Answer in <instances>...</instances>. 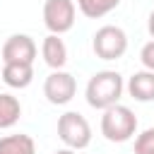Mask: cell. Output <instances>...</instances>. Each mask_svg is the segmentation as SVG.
Returning <instances> with one entry per match:
<instances>
[{
  "label": "cell",
  "instance_id": "cell-15",
  "mask_svg": "<svg viewBox=\"0 0 154 154\" xmlns=\"http://www.w3.org/2000/svg\"><path fill=\"white\" fill-rule=\"evenodd\" d=\"M140 60H142L144 70L154 72V38H152V41H147V43L142 46V51H140Z\"/></svg>",
  "mask_w": 154,
  "mask_h": 154
},
{
  "label": "cell",
  "instance_id": "cell-4",
  "mask_svg": "<svg viewBox=\"0 0 154 154\" xmlns=\"http://www.w3.org/2000/svg\"><path fill=\"white\" fill-rule=\"evenodd\" d=\"M91 51L101 60H118L128 51V34L116 24L99 26L91 36Z\"/></svg>",
  "mask_w": 154,
  "mask_h": 154
},
{
  "label": "cell",
  "instance_id": "cell-14",
  "mask_svg": "<svg viewBox=\"0 0 154 154\" xmlns=\"http://www.w3.org/2000/svg\"><path fill=\"white\" fill-rule=\"evenodd\" d=\"M135 154H154V128H147L135 137Z\"/></svg>",
  "mask_w": 154,
  "mask_h": 154
},
{
  "label": "cell",
  "instance_id": "cell-5",
  "mask_svg": "<svg viewBox=\"0 0 154 154\" xmlns=\"http://www.w3.org/2000/svg\"><path fill=\"white\" fill-rule=\"evenodd\" d=\"M77 5L75 0H46L43 2V24L51 34L63 36L75 26Z\"/></svg>",
  "mask_w": 154,
  "mask_h": 154
},
{
  "label": "cell",
  "instance_id": "cell-12",
  "mask_svg": "<svg viewBox=\"0 0 154 154\" xmlns=\"http://www.w3.org/2000/svg\"><path fill=\"white\" fill-rule=\"evenodd\" d=\"M22 116V103L12 94H0V130L12 128Z\"/></svg>",
  "mask_w": 154,
  "mask_h": 154
},
{
  "label": "cell",
  "instance_id": "cell-16",
  "mask_svg": "<svg viewBox=\"0 0 154 154\" xmlns=\"http://www.w3.org/2000/svg\"><path fill=\"white\" fill-rule=\"evenodd\" d=\"M147 31H149V36L154 38V10H152L149 17H147Z\"/></svg>",
  "mask_w": 154,
  "mask_h": 154
},
{
  "label": "cell",
  "instance_id": "cell-10",
  "mask_svg": "<svg viewBox=\"0 0 154 154\" xmlns=\"http://www.w3.org/2000/svg\"><path fill=\"white\" fill-rule=\"evenodd\" d=\"M0 79L12 89H26L34 82V65L26 63H5L0 70Z\"/></svg>",
  "mask_w": 154,
  "mask_h": 154
},
{
  "label": "cell",
  "instance_id": "cell-3",
  "mask_svg": "<svg viewBox=\"0 0 154 154\" xmlns=\"http://www.w3.org/2000/svg\"><path fill=\"white\" fill-rule=\"evenodd\" d=\"M58 137L67 149H84L91 142V125L77 111H65L58 118Z\"/></svg>",
  "mask_w": 154,
  "mask_h": 154
},
{
  "label": "cell",
  "instance_id": "cell-8",
  "mask_svg": "<svg viewBox=\"0 0 154 154\" xmlns=\"http://www.w3.org/2000/svg\"><path fill=\"white\" fill-rule=\"evenodd\" d=\"M128 94L135 99V101H142V103H149L154 101V72L149 70H137L128 77V84H125Z\"/></svg>",
  "mask_w": 154,
  "mask_h": 154
},
{
  "label": "cell",
  "instance_id": "cell-6",
  "mask_svg": "<svg viewBox=\"0 0 154 154\" xmlns=\"http://www.w3.org/2000/svg\"><path fill=\"white\" fill-rule=\"evenodd\" d=\"M77 94V79L65 70H53L43 82V96L53 106H65Z\"/></svg>",
  "mask_w": 154,
  "mask_h": 154
},
{
  "label": "cell",
  "instance_id": "cell-13",
  "mask_svg": "<svg viewBox=\"0 0 154 154\" xmlns=\"http://www.w3.org/2000/svg\"><path fill=\"white\" fill-rule=\"evenodd\" d=\"M118 5L120 0H77V7L87 19H101L108 12H113Z\"/></svg>",
  "mask_w": 154,
  "mask_h": 154
},
{
  "label": "cell",
  "instance_id": "cell-17",
  "mask_svg": "<svg viewBox=\"0 0 154 154\" xmlns=\"http://www.w3.org/2000/svg\"><path fill=\"white\" fill-rule=\"evenodd\" d=\"M53 154H75V149H67V147H65V149H55Z\"/></svg>",
  "mask_w": 154,
  "mask_h": 154
},
{
  "label": "cell",
  "instance_id": "cell-1",
  "mask_svg": "<svg viewBox=\"0 0 154 154\" xmlns=\"http://www.w3.org/2000/svg\"><path fill=\"white\" fill-rule=\"evenodd\" d=\"M125 91V82L120 77V72L116 70H99L89 77L87 87H84V99L91 108L106 111L111 106H116L120 101Z\"/></svg>",
  "mask_w": 154,
  "mask_h": 154
},
{
  "label": "cell",
  "instance_id": "cell-2",
  "mask_svg": "<svg viewBox=\"0 0 154 154\" xmlns=\"http://www.w3.org/2000/svg\"><path fill=\"white\" fill-rule=\"evenodd\" d=\"M101 135L108 142H116V144L132 140L137 135V116L123 103L106 108L103 116H101Z\"/></svg>",
  "mask_w": 154,
  "mask_h": 154
},
{
  "label": "cell",
  "instance_id": "cell-9",
  "mask_svg": "<svg viewBox=\"0 0 154 154\" xmlns=\"http://www.w3.org/2000/svg\"><path fill=\"white\" fill-rule=\"evenodd\" d=\"M41 58L43 63L51 67V70H63L65 63H67V46L60 36L55 34H48L41 43Z\"/></svg>",
  "mask_w": 154,
  "mask_h": 154
},
{
  "label": "cell",
  "instance_id": "cell-11",
  "mask_svg": "<svg viewBox=\"0 0 154 154\" xmlns=\"http://www.w3.org/2000/svg\"><path fill=\"white\" fill-rule=\"evenodd\" d=\"M0 154H36V142L24 132L5 135L0 137Z\"/></svg>",
  "mask_w": 154,
  "mask_h": 154
},
{
  "label": "cell",
  "instance_id": "cell-7",
  "mask_svg": "<svg viewBox=\"0 0 154 154\" xmlns=\"http://www.w3.org/2000/svg\"><path fill=\"white\" fill-rule=\"evenodd\" d=\"M36 53H38L36 41L29 34H12L0 51L2 63H26V65H34Z\"/></svg>",
  "mask_w": 154,
  "mask_h": 154
}]
</instances>
